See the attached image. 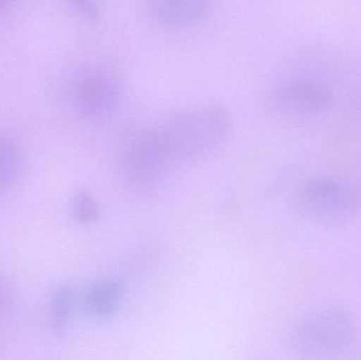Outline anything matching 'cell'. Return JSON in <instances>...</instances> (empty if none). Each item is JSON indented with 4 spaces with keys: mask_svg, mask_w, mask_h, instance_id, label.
<instances>
[{
    "mask_svg": "<svg viewBox=\"0 0 361 360\" xmlns=\"http://www.w3.org/2000/svg\"><path fill=\"white\" fill-rule=\"evenodd\" d=\"M229 127V114L222 106L180 112L161 126L133 135L118 154V168L131 183L154 185L216 149Z\"/></svg>",
    "mask_w": 361,
    "mask_h": 360,
    "instance_id": "cell-1",
    "label": "cell"
},
{
    "mask_svg": "<svg viewBox=\"0 0 361 360\" xmlns=\"http://www.w3.org/2000/svg\"><path fill=\"white\" fill-rule=\"evenodd\" d=\"M298 207L305 217L318 223L343 221L361 209V186L343 177H320L303 186Z\"/></svg>",
    "mask_w": 361,
    "mask_h": 360,
    "instance_id": "cell-2",
    "label": "cell"
},
{
    "mask_svg": "<svg viewBox=\"0 0 361 360\" xmlns=\"http://www.w3.org/2000/svg\"><path fill=\"white\" fill-rule=\"evenodd\" d=\"M355 334V323L348 313L330 311L305 321L297 330L295 342L303 352H332L348 346Z\"/></svg>",
    "mask_w": 361,
    "mask_h": 360,
    "instance_id": "cell-3",
    "label": "cell"
},
{
    "mask_svg": "<svg viewBox=\"0 0 361 360\" xmlns=\"http://www.w3.org/2000/svg\"><path fill=\"white\" fill-rule=\"evenodd\" d=\"M120 99V82L110 72L93 71L80 82L78 101L85 116L91 120L109 118L116 111Z\"/></svg>",
    "mask_w": 361,
    "mask_h": 360,
    "instance_id": "cell-4",
    "label": "cell"
},
{
    "mask_svg": "<svg viewBox=\"0 0 361 360\" xmlns=\"http://www.w3.org/2000/svg\"><path fill=\"white\" fill-rule=\"evenodd\" d=\"M271 103L284 113L305 116L320 111L328 103V94L311 80H290L274 90Z\"/></svg>",
    "mask_w": 361,
    "mask_h": 360,
    "instance_id": "cell-5",
    "label": "cell"
},
{
    "mask_svg": "<svg viewBox=\"0 0 361 360\" xmlns=\"http://www.w3.org/2000/svg\"><path fill=\"white\" fill-rule=\"evenodd\" d=\"M212 4V0H147L152 18L171 27H184L201 20Z\"/></svg>",
    "mask_w": 361,
    "mask_h": 360,
    "instance_id": "cell-6",
    "label": "cell"
},
{
    "mask_svg": "<svg viewBox=\"0 0 361 360\" xmlns=\"http://www.w3.org/2000/svg\"><path fill=\"white\" fill-rule=\"evenodd\" d=\"M124 287L118 281L104 280L93 285L85 298L86 309L92 316L107 318L120 306Z\"/></svg>",
    "mask_w": 361,
    "mask_h": 360,
    "instance_id": "cell-7",
    "label": "cell"
},
{
    "mask_svg": "<svg viewBox=\"0 0 361 360\" xmlns=\"http://www.w3.org/2000/svg\"><path fill=\"white\" fill-rule=\"evenodd\" d=\"M73 291L69 285H59L51 296L49 304V321L51 329L56 335L67 332L73 310Z\"/></svg>",
    "mask_w": 361,
    "mask_h": 360,
    "instance_id": "cell-8",
    "label": "cell"
},
{
    "mask_svg": "<svg viewBox=\"0 0 361 360\" xmlns=\"http://www.w3.org/2000/svg\"><path fill=\"white\" fill-rule=\"evenodd\" d=\"M19 154L15 144L0 137V190L8 187L18 170Z\"/></svg>",
    "mask_w": 361,
    "mask_h": 360,
    "instance_id": "cell-9",
    "label": "cell"
},
{
    "mask_svg": "<svg viewBox=\"0 0 361 360\" xmlns=\"http://www.w3.org/2000/svg\"><path fill=\"white\" fill-rule=\"evenodd\" d=\"M71 211L73 217L84 223L95 221L99 215V204L89 192L85 190L76 192L71 200Z\"/></svg>",
    "mask_w": 361,
    "mask_h": 360,
    "instance_id": "cell-10",
    "label": "cell"
},
{
    "mask_svg": "<svg viewBox=\"0 0 361 360\" xmlns=\"http://www.w3.org/2000/svg\"><path fill=\"white\" fill-rule=\"evenodd\" d=\"M72 6L89 20L95 21L99 19V11L93 0H69Z\"/></svg>",
    "mask_w": 361,
    "mask_h": 360,
    "instance_id": "cell-11",
    "label": "cell"
},
{
    "mask_svg": "<svg viewBox=\"0 0 361 360\" xmlns=\"http://www.w3.org/2000/svg\"><path fill=\"white\" fill-rule=\"evenodd\" d=\"M14 304V295L12 290L4 281L0 279V318L6 316Z\"/></svg>",
    "mask_w": 361,
    "mask_h": 360,
    "instance_id": "cell-12",
    "label": "cell"
},
{
    "mask_svg": "<svg viewBox=\"0 0 361 360\" xmlns=\"http://www.w3.org/2000/svg\"><path fill=\"white\" fill-rule=\"evenodd\" d=\"M12 1L13 0H0V12L4 11L6 6H8V4H10Z\"/></svg>",
    "mask_w": 361,
    "mask_h": 360,
    "instance_id": "cell-13",
    "label": "cell"
}]
</instances>
